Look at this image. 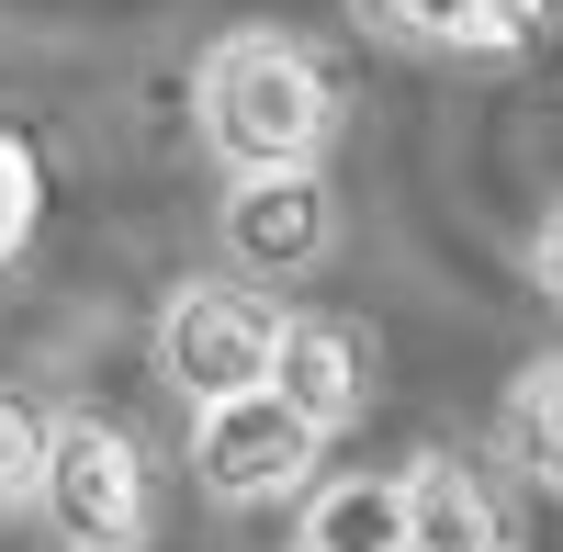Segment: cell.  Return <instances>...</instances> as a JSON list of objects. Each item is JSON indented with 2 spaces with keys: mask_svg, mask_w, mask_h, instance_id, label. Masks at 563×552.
<instances>
[{
  "mask_svg": "<svg viewBox=\"0 0 563 552\" xmlns=\"http://www.w3.org/2000/svg\"><path fill=\"white\" fill-rule=\"evenodd\" d=\"M327 238H339V203H327L316 169H249L238 192H225V260H238L249 283H294V271H316Z\"/></svg>",
  "mask_w": 563,
  "mask_h": 552,
  "instance_id": "5b68a950",
  "label": "cell"
},
{
  "mask_svg": "<svg viewBox=\"0 0 563 552\" xmlns=\"http://www.w3.org/2000/svg\"><path fill=\"white\" fill-rule=\"evenodd\" d=\"M316 429L282 406L271 384L260 395H225V406H192V474L203 496H225V508H282V496L316 485Z\"/></svg>",
  "mask_w": 563,
  "mask_h": 552,
  "instance_id": "277c9868",
  "label": "cell"
},
{
  "mask_svg": "<svg viewBox=\"0 0 563 552\" xmlns=\"http://www.w3.org/2000/svg\"><path fill=\"white\" fill-rule=\"evenodd\" d=\"M541 294H552V305H563V214H552V225H541Z\"/></svg>",
  "mask_w": 563,
  "mask_h": 552,
  "instance_id": "4fadbf2b",
  "label": "cell"
},
{
  "mask_svg": "<svg viewBox=\"0 0 563 552\" xmlns=\"http://www.w3.org/2000/svg\"><path fill=\"white\" fill-rule=\"evenodd\" d=\"M34 474H45V418L0 395V508H34Z\"/></svg>",
  "mask_w": 563,
  "mask_h": 552,
  "instance_id": "7c38bea8",
  "label": "cell"
},
{
  "mask_svg": "<svg viewBox=\"0 0 563 552\" xmlns=\"http://www.w3.org/2000/svg\"><path fill=\"white\" fill-rule=\"evenodd\" d=\"M507 429H519V463L563 496V361H530L519 406H507Z\"/></svg>",
  "mask_w": 563,
  "mask_h": 552,
  "instance_id": "30bf717a",
  "label": "cell"
},
{
  "mask_svg": "<svg viewBox=\"0 0 563 552\" xmlns=\"http://www.w3.org/2000/svg\"><path fill=\"white\" fill-rule=\"evenodd\" d=\"M34 508H45V530H57L68 552H147V530H158V485H147V451H135V429L102 418V406L45 418Z\"/></svg>",
  "mask_w": 563,
  "mask_h": 552,
  "instance_id": "7a4b0ae2",
  "label": "cell"
},
{
  "mask_svg": "<svg viewBox=\"0 0 563 552\" xmlns=\"http://www.w3.org/2000/svg\"><path fill=\"white\" fill-rule=\"evenodd\" d=\"M361 12L417 45H530L541 34V0H361Z\"/></svg>",
  "mask_w": 563,
  "mask_h": 552,
  "instance_id": "9c48e42d",
  "label": "cell"
},
{
  "mask_svg": "<svg viewBox=\"0 0 563 552\" xmlns=\"http://www.w3.org/2000/svg\"><path fill=\"white\" fill-rule=\"evenodd\" d=\"M294 552H406V474H339V485H316Z\"/></svg>",
  "mask_w": 563,
  "mask_h": 552,
  "instance_id": "ba28073f",
  "label": "cell"
},
{
  "mask_svg": "<svg viewBox=\"0 0 563 552\" xmlns=\"http://www.w3.org/2000/svg\"><path fill=\"white\" fill-rule=\"evenodd\" d=\"M271 395L294 406L316 440H339L361 406H372V339L339 328V316H282V350H271Z\"/></svg>",
  "mask_w": 563,
  "mask_h": 552,
  "instance_id": "8992f818",
  "label": "cell"
},
{
  "mask_svg": "<svg viewBox=\"0 0 563 552\" xmlns=\"http://www.w3.org/2000/svg\"><path fill=\"white\" fill-rule=\"evenodd\" d=\"M34 203H45V169H34V147L12 124H0V271H12V249L34 238Z\"/></svg>",
  "mask_w": 563,
  "mask_h": 552,
  "instance_id": "8fae6325",
  "label": "cell"
},
{
  "mask_svg": "<svg viewBox=\"0 0 563 552\" xmlns=\"http://www.w3.org/2000/svg\"><path fill=\"white\" fill-rule=\"evenodd\" d=\"M271 350H282V316L260 283H180L158 305V373L180 406H225V395H260L271 384Z\"/></svg>",
  "mask_w": 563,
  "mask_h": 552,
  "instance_id": "3957f363",
  "label": "cell"
},
{
  "mask_svg": "<svg viewBox=\"0 0 563 552\" xmlns=\"http://www.w3.org/2000/svg\"><path fill=\"white\" fill-rule=\"evenodd\" d=\"M406 552H507V508L462 451H429L406 474Z\"/></svg>",
  "mask_w": 563,
  "mask_h": 552,
  "instance_id": "52a82bcc",
  "label": "cell"
},
{
  "mask_svg": "<svg viewBox=\"0 0 563 552\" xmlns=\"http://www.w3.org/2000/svg\"><path fill=\"white\" fill-rule=\"evenodd\" d=\"M192 124H203V147L225 169H316L327 147V124H339V90H327V68L305 57L294 34H225L203 45V79H192Z\"/></svg>",
  "mask_w": 563,
  "mask_h": 552,
  "instance_id": "6da1fadb",
  "label": "cell"
}]
</instances>
